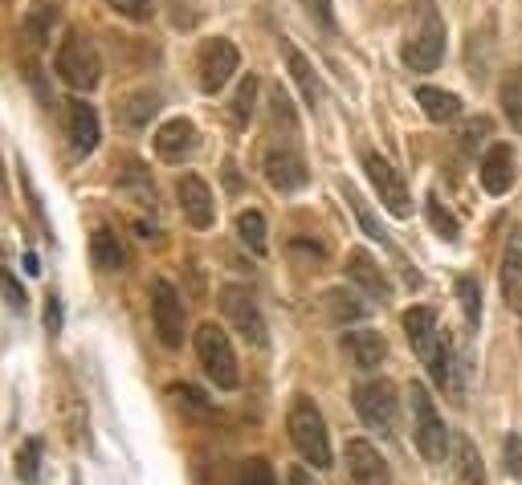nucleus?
I'll list each match as a JSON object with an SVG mask.
<instances>
[{"mask_svg": "<svg viewBox=\"0 0 522 485\" xmlns=\"http://www.w3.org/2000/svg\"><path fill=\"white\" fill-rule=\"evenodd\" d=\"M237 66H241V49L233 41H225V37H208L200 45V53H196V86L204 94H217V90H225L233 82Z\"/></svg>", "mask_w": 522, "mask_h": 485, "instance_id": "obj_7", "label": "nucleus"}, {"mask_svg": "<svg viewBox=\"0 0 522 485\" xmlns=\"http://www.w3.org/2000/svg\"><path fill=\"white\" fill-rule=\"evenodd\" d=\"M107 5L127 21H151V0H107Z\"/></svg>", "mask_w": 522, "mask_h": 485, "instance_id": "obj_36", "label": "nucleus"}, {"mask_svg": "<svg viewBox=\"0 0 522 485\" xmlns=\"http://www.w3.org/2000/svg\"><path fill=\"white\" fill-rule=\"evenodd\" d=\"M425 221L433 225V233L441 237V241H457L461 237V225H457V217H453V212L437 200V196H429L425 200Z\"/></svg>", "mask_w": 522, "mask_h": 485, "instance_id": "obj_27", "label": "nucleus"}, {"mask_svg": "<svg viewBox=\"0 0 522 485\" xmlns=\"http://www.w3.org/2000/svg\"><path fill=\"white\" fill-rule=\"evenodd\" d=\"M363 172H368V180L376 184V192H380V200H384V208L392 212V217H408L412 212V196H408V184L396 176V168L388 164L384 155H376V151H368L363 155Z\"/></svg>", "mask_w": 522, "mask_h": 485, "instance_id": "obj_10", "label": "nucleus"}, {"mask_svg": "<svg viewBox=\"0 0 522 485\" xmlns=\"http://www.w3.org/2000/svg\"><path fill=\"white\" fill-rule=\"evenodd\" d=\"M155 111H160V94H155V90H135L119 106V123H123V131H139V127H147L155 119Z\"/></svg>", "mask_w": 522, "mask_h": 485, "instance_id": "obj_21", "label": "nucleus"}, {"mask_svg": "<svg viewBox=\"0 0 522 485\" xmlns=\"http://www.w3.org/2000/svg\"><path fill=\"white\" fill-rule=\"evenodd\" d=\"M502 461H506V473H510V477H522V437H518V433H506Z\"/></svg>", "mask_w": 522, "mask_h": 485, "instance_id": "obj_37", "label": "nucleus"}, {"mask_svg": "<svg viewBox=\"0 0 522 485\" xmlns=\"http://www.w3.org/2000/svg\"><path fill=\"white\" fill-rule=\"evenodd\" d=\"M502 111H506L510 127L522 131V70H514V74L502 82Z\"/></svg>", "mask_w": 522, "mask_h": 485, "instance_id": "obj_30", "label": "nucleus"}, {"mask_svg": "<svg viewBox=\"0 0 522 485\" xmlns=\"http://www.w3.org/2000/svg\"><path fill=\"white\" fill-rule=\"evenodd\" d=\"M45 327H49V335L62 331V298H58V294L45 298Z\"/></svg>", "mask_w": 522, "mask_h": 485, "instance_id": "obj_41", "label": "nucleus"}, {"mask_svg": "<svg viewBox=\"0 0 522 485\" xmlns=\"http://www.w3.org/2000/svg\"><path fill=\"white\" fill-rule=\"evenodd\" d=\"M510 184H514V151L506 143H490L482 155V188L490 196H502L510 192Z\"/></svg>", "mask_w": 522, "mask_h": 485, "instance_id": "obj_16", "label": "nucleus"}, {"mask_svg": "<svg viewBox=\"0 0 522 485\" xmlns=\"http://www.w3.org/2000/svg\"><path fill=\"white\" fill-rule=\"evenodd\" d=\"M237 485H278V481H274V469H270V461L249 457V461L241 465V473H237Z\"/></svg>", "mask_w": 522, "mask_h": 485, "instance_id": "obj_35", "label": "nucleus"}, {"mask_svg": "<svg viewBox=\"0 0 522 485\" xmlns=\"http://www.w3.org/2000/svg\"><path fill=\"white\" fill-rule=\"evenodd\" d=\"M408 408H412V441L429 465H441L449 457V428L437 412V404L429 400V388L421 380L408 384Z\"/></svg>", "mask_w": 522, "mask_h": 485, "instance_id": "obj_3", "label": "nucleus"}, {"mask_svg": "<svg viewBox=\"0 0 522 485\" xmlns=\"http://www.w3.org/2000/svg\"><path fill=\"white\" fill-rule=\"evenodd\" d=\"M192 151H196V127L188 119H168L155 131V155L168 159V164H184Z\"/></svg>", "mask_w": 522, "mask_h": 485, "instance_id": "obj_14", "label": "nucleus"}, {"mask_svg": "<svg viewBox=\"0 0 522 485\" xmlns=\"http://www.w3.org/2000/svg\"><path fill=\"white\" fill-rule=\"evenodd\" d=\"M298 5L315 17L323 29H335V9H331V0H298Z\"/></svg>", "mask_w": 522, "mask_h": 485, "instance_id": "obj_39", "label": "nucleus"}, {"mask_svg": "<svg viewBox=\"0 0 522 485\" xmlns=\"http://www.w3.org/2000/svg\"><path fill=\"white\" fill-rule=\"evenodd\" d=\"M343 461H347L351 485H392V469H388V461L380 457V449L372 441H363V437L347 441Z\"/></svg>", "mask_w": 522, "mask_h": 485, "instance_id": "obj_11", "label": "nucleus"}, {"mask_svg": "<svg viewBox=\"0 0 522 485\" xmlns=\"http://www.w3.org/2000/svg\"><path fill=\"white\" fill-rule=\"evenodd\" d=\"M261 168H266V180H270L278 192H298V188H306V180H310L306 159H302L294 147H270L266 159H261Z\"/></svg>", "mask_w": 522, "mask_h": 485, "instance_id": "obj_12", "label": "nucleus"}, {"mask_svg": "<svg viewBox=\"0 0 522 485\" xmlns=\"http://www.w3.org/2000/svg\"><path fill=\"white\" fill-rule=\"evenodd\" d=\"M343 196H347V204H351V212H355V221H359L363 229H368V237H372V241H380V245H388V233H384V225L372 217V208L363 204V196H359L351 184H343Z\"/></svg>", "mask_w": 522, "mask_h": 485, "instance_id": "obj_29", "label": "nucleus"}, {"mask_svg": "<svg viewBox=\"0 0 522 485\" xmlns=\"http://www.w3.org/2000/svg\"><path fill=\"white\" fill-rule=\"evenodd\" d=\"M457 298H461V306H465L469 327H478V322H482V294H478V282H474V278H461V282H457Z\"/></svg>", "mask_w": 522, "mask_h": 485, "instance_id": "obj_34", "label": "nucleus"}, {"mask_svg": "<svg viewBox=\"0 0 522 485\" xmlns=\"http://www.w3.org/2000/svg\"><path fill=\"white\" fill-rule=\"evenodd\" d=\"M90 257H94V265L102 269V274H119V269L127 265V253H123V245H119V237L111 229H98L90 237Z\"/></svg>", "mask_w": 522, "mask_h": 485, "instance_id": "obj_23", "label": "nucleus"}, {"mask_svg": "<svg viewBox=\"0 0 522 485\" xmlns=\"http://www.w3.org/2000/svg\"><path fill=\"white\" fill-rule=\"evenodd\" d=\"M221 314L229 318V327L245 343H253V347L266 343V314H261V306H257L249 286H225L221 290Z\"/></svg>", "mask_w": 522, "mask_h": 485, "instance_id": "obj_8", "label": "nucleus"}, {"mask_svg": "<svg viewBox=\"0 0 522 485\" xmlns=\"http://www.w3.org/2000/svg\"><path fill=\"white\" fill-rule=\"evenodd\" d=\"M502 298L510 310H522V229H510L506 237V253H502Z\"/></svg>", "mask_w": 522, "mask_h": 485, "instance_id": "obj_15", "label": "nucleus"}, {"mask_svg": "<svg viewBox=\"0 0 522 485\" xmlns=\"http://www.w3.org/2000/svg\"><path fill=\"white\" fill-rule=\"evenodd\" d=\"M343 351H347V359L359 371H376L384 363V355H388V343H384L380 331H347L343 335Z\"/></svg>", "mask_w": 522, "mask_h": 485, "instance_id": "obj_18", "label": "nucleus"}, {"mask_svg": "<svg viewBox=\"0 0 522 485\" xmlns=\"http://www.w3.org/2000/svg\"><path fill=\"white\" fill-rule=\"evenodd\" d=\"M355 412L359 420L372 428L376 437H396V420H400V400H396V384L388 380H368L355 388Z\"/></svg>", "mask_w": 522, "mask_h": 485, "instance_id": "obj_6", "label": "nucleus"}, {"mask_svg": "<svg viewBox=\"0 0 522 485\" xmlns=\"http://www.w3.org/2000/svg\"><path fill=\"white\" fill-rule=\"evenodd\" d=\"M282 53H286V66H290L298 90H302V102L310 106V111H319V106H323V82H319L315 66H310V62H306V53H298L294 45H282Z\"/></svg>", "mask_w": 522, "mask_h": 485, "instance_id": "obj_20", "label": "nucleus"}, {"mask_svg": "<svg viewBox=\"0 0 522 485\" xmlns=\"http://www.w3.org/2000/svg\"><path fill=\"white\" fill-rule=\"evenodd\" d=\"M286 485H319V481L310 477V469H306V465H290V473H286Z\"/></svg>", "mask_w": 522, "mask_h": 485, "instance_id": "obj_42", "label": "nucleus"}, {"mask_svg": "<svg viewBox=\"0 0 522 485\" xmlns=\"http://www.w3.org/2000/svg\"><path fill=\"white\" fill-rule=\"evenodd\" d=\"M54 70L58 78L70 86V90H94L102 82V62H98V49L82 37V33H66L58 58H54Z\"/></svg>", "mask_w": 522, "mask_h": 485, "instance_id": "obj_5", "label": "nucleus"}, {"mask_svg": "<svg viewBox=\"0 0 522 485\" xmlns=\"http://www.w3.org/2000/svg\"><path fill=\"white\" fill-rule=\"evenodd\" d=\"M168 396L180 404V408H188L192 416H204V420H213L217 412H213V404H208V396L204 392H196V388H188V384H172L168 388Z\"/></svg>", "mask_w": 522, "mask_h": 485, "instance_id": "obj_32", "label": "nucleus"}, {"mask_svg": "<svg viewBox=\"0 0 522 485\" xmlns=\"http://www.w3.org/2000/svg\"><path fill=\"white\" fill-rule=\"evenodd\" d=\"M416 102H421V111L433 119V123H453L461 115V98L441 90V86H416Z\"/></svg>", "mask_w": 522, "mask_h": 485, "instance_id": "obj_22", "label": "nucleus"}, {"mask_svg": "<svg viewBox=\"0 0 522 485\" xmlns=\"http://www.w3.org/2000/svg\"><path fill=\"white\" fill-rule=\"evenodd\" d=\"M257 78L253 74H245L241 78V86H237V94H233V106H229V111H233V123L237 127H245L249 123V115H253V102H257Z\"/></svg>", "mask_w": 522, "mask_h": 485, "instance_id": "obj_31", "label": "nucleus"}, {"mask_svg": "<svg viewBox=\"0 0 522 485\" xmlns=\"http://www.w3.org/2000/svg\"><path fill=\"white\" fill-rule=\"evenodd\" d=\"M0 290L9 294V302H13V310H25V290L17 286V278L9 274V269H0Z\"/></svg>", "mask_w": 522, "mask_h": 485, "instance_id": "obj_40", "label": "nucleus"}, {"mask_svg": "<svg viewBox=\"0 0 522 485\" xmlns=\"http://www.w3.org/2000/svg\"><path fill=\"white\" fill-rule=\"evenodd\" d=\"M176 196H180V208H184V221L192 229H208V225H213V217H217L213 188H208L200 176H184L180 188H176Z\"/></svg>", "mask_w": 522, "mask_h": 485, "instance_id": "obj_13", "label": "nucleus"}, {"mask_svg": "<svg viewBox=\"0 0 522 485\" xmlns=\"http://www.w3.org/2000/svg\"><path fill=\"white\" fill-rule=\"evenodd\" d=\"M347 278L368 294V298H376V302H384L388 294H392V286H388V278H384V269L376 265V257L372 253H363V249H355L351 257H347Z\"/></svg>", "mask_w": 522, "mask_h": 485, "instance_id": "obj_17", "label": "nucleus"}, {"mask_svg": "<svg viewBox=\"0 0 522 485\" xmlns=\"http://www.w3.org/2000/svg\"><path fill=\"white\" fill-rule=\"evenodd\" d=\"M25 274H41V261H37V253H25Z\"/></svg>", "mask_w": 522, "mask_h": 485, "instance_id": "obj_43", "label": "nucleus"}, {"mask_svg": "<svg viewBox=\"0 0 522 485\" xmlns=\"http://www.w3.org/2000/svg\"><path fill=\"white\" fill-rule=\"evenodd\" d=\"M490 139H494V123H490L486 115L465 119V123H461V131H457V147H461L465 155H478V151H482Z\"/></svg>", "mask_w": 522, "mask_h": 485, "instance_id": "obj_26", "label": "nucleus"}, {"mask_svg": "<svg viewBox=\"0 0 522 485\" xmlns=\"http://www.w3.org/2000/svg\"><path fill=\"white\" fill-rule=\"evenodd\" d=\"M237 237H241V245L249 249V253H266L270 249V225H266V217L261 212H253V208H245L241 217H237Z\"/></svg>", "mask_w": 522, "mask_h": 485, "instance_id": "obj_25", "label": "nucleus"}, {"mask_svg": "<svg viewBox=\"0 0 522 485\" xmlns=\"http://www.w3.org/2000/svg\"><path fill=\"white\" fill-rule=\"evenodd\" d=\"M400 58L416 74H433L441 66V58H445V21H441L433 0H412V17H408Z\"/></svg>", "mask_w": 522, "mask_h": 485, "instance_id": "obj_1", "label": "nucleus"}, {"mask_svg": "<svg viewBox=\"0 0 522 485\" xmlns=\"http://www.w3.org/2000/svg\"><path fill=\"white\" fill-rule=\"evenodd\" d=\"M453 457H457V485H486V465H482V453L474 441L461 437L453 445Z\"/></svg>", "mask_w": 522, "mask_h": 485, "instance_id": "obj_24", "label": "nucleus"}, {"mask_svg": "<svg viewBox=\"0 0 522 485\" xmlns=\"http://www.w3.org/2000/svg\"><path fill=\"white\" fill-rule=\"evenodd\" d=\"M66 131H70V151L82 159L98 147V115L94 106L86 102H70V115H66Z\"/></svg>", "mask_w": 522, "mask_h": 485, "instance_id": "obj_19", "label": "nucleus"}, {"mask_svg": "<svg viewBox=\"0 0 522 485\" xmlns=\"http://www.w3.org/2000/svg\"><path fill=\"white\" fill-rule=\"evenodd\" d=\"M151 322H155V335H160L168 347H180L188 335V310L176 294L172 282H151Z\"/></svg>", "mask_w": 522, "mask_h": 485, "instance_id": "obj_9", "label": "nucleus"}, {"mask_svg": "<svg viewBox=\"0 0 522 485\" xmlns=\"http://www.w3.org/2000/svg\"><path fill=\"white\" fill-rule=\"evenodd\" d=\"M196 359L204 367V375L213 380L217 388L233 392L241 384V367H237V355H233V343L229 335L217 327V322H204V327L196 331Z\"/></svg>", "mask_w": 522, "mask_h": 485, "instance_id": "obj_4", "label": "nucleus"}, {"mask_svg": "<svg viewBox=\"0 0 522 485\" xmlns=\"http://www.w3.org/2000/svg\"><path fill=\"white\" fill-rule=\"evenodd\" d=\"M323 302H327V314H331L335 322H355V318L368 314L363 298H355V294H347V290H331Z\"/></svg>", "mask_w": 522, "mask_h": 485, "instance_id": "obj_28", "label": "nucleus"}, {"mask_svg": "<svg viewBox=\"0 0 522 485\" xmlns=\"http://www.w3.org/2000/svg\"><path fill=\"white\" fill-rule=\"evenodd\" d=\"M274 123H278L282 131H294V127H298V115H294V106H290V98H286L282 90H274Z\"/></svg>", "mask_w": 522, "mask_h": 485, "instance_id": "obj_38", "label": "nucleus"}, {"mask_svg": "<svg viewBox=\"0 0 522 485\" xmlns=\"http://www.w3.org/2000/svg\"><path fill=\"white\" fill-rule=\"evenodd\" d=\"M290 441L302 453L306 465L315 469H331L335 465V449H331V433H327V420L315 408L310 396H294L290 404Z\"/></svg>", "mask_w": 522, "mask_h": 485, "instance_id": "obj_2", "label": "nucleus"}, {"mask_svg": "<svg viewBox=\"0 0 522 485\" xmlns=\"http://www.w3.org/2000/svg\"><path fill=\"white\" fill-rule=\"evenodd\" d=\"M17 477H21V485H37V477H41V441H25L17 449Z\"/></svg>", "mask_w": 522, "mask_h": 485, "instance_id": "obj_33", "label": "nucleus"}]
</instances>
